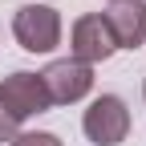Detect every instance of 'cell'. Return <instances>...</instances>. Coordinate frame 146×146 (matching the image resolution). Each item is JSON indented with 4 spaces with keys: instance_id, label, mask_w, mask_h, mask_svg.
<instances>
[{
    "instance_id": "obj_4",
    "label": "cell",
    "mask_w": 146,
    "mask_h": 146,
    "mask_svg": "<svg viewBox=\"0 0 146 146\" xmlns=\"http://www.w3.org/2000/svg\"><path fill=\"white\" fill-rule=\"evenodd\" d=\"M41 81H45V94H49L53 106H73V102L89 98V89H94V69L81 65V61H73V57H57V61H49L41 69Z\"/></svg>"
},
{
    "instance_id": "obj_1",
    "label": "cell",
    "mask_w": 146,
    "mask_h": 146,
    "mask_svg": "<svg viewBox=\"0 0 146 146\" xmlns=\"http://www.w3.org/2000/svg\"><path fill=\"white\" fill-rule=\"evenodd\" d=\"M12 36L25 53H53L61 45V12L53 4H21L12 12Z\"/></svg>"
},
{
    "instance_id": "obj_2",
    "label": "cell",
    "mask_w": 146,
    "mask_h": 146,
    "mask_svg": "<svg viewBox=\"0 0 146 146\" xmlns=\"http://www.w3.org/2000/svg\"><path fill=\"white\" fill-rule=\"evenodd\" d=\"M0 106H4V114L16 126L36 118V114H45V110H53L41 73H29V69H16V73H8V77L0 81Z\"/></svg>"
},
{
    "instance_id": "obj_10",
    "label": "cell",
    "mask_w": 146,
    "mask_h": 146,
    "mask_svg": "<svg viewBox=\"0 0 146 146\" xmlns=\"http://www.w3.org/2000/svg\"><path fill=\"white\" fill-rule=\"evenodd\" d=\"M110 4H118V0H110Z\"/></svg>"
},
{
    "instance_id": "obj_8",
    "label": "cell",
    "mask_w": 146,
    "mask_h": 146,
    "mask_svg": "<svg viewBox=\"0 0 146 146\" xmlns=\"http://www.w3.org/2000/svg\"><path fill=\"white\" fill-rule=\"evenodd\" d=\"M16 134H21V126H16V122L4 114V106H0V146H4V142H12Z\"/></svg>"
},
{
    "instance_id": "obj_3",
    "label": "cell",
    "mask_w": 146,
    "mask_h": 146,
    "mask_svg": "<svg viewBox=\"0 0 146 146\" xmlns=\"http://www.w3.org/2000/svg\"><path fill=\"white\" fill-rule=\"evenodd\" d=\"M81 130L94 146H118L130 134V110H126V102L118 94H102L81 114Z\"/></svg>"
},
{
    "instance_id": "obj_6",
    "label": "cell",
    "mask_w": 146,
    "mask_h": 146,
    "mask_svg": "<svg viewBox=\"0 0 146 146\" xmlns=\"http://www.w3.org/2000/svg\"><path fill=\"white\" fill-rule=\"evenodd\" d=\"M118 49H142L146 45V0H118L102 12Z\"/></svg>"
},
{
    "instance_id": "obj_9",
    "label": "cell",
    "mask_w": 146,
    "mask_h": 146,
    "mask_svg": "<svg viewBox=\"0 0 146 146\" xmlns=\"http://www.w3.org/2000/svg\"><path fill=\"white\" fill-rule=\"evenodd\" d=\"M142 98H146V81H142Z\"/></svg>"
},
{
    "instance_id": "obj_7",
    "label": "cell",
    "mask_w": 146,
    "mask_h": 146,
    "mask_svg": "<svg viewBox=\"0 0 146 146\" xmlns=\"http://www.w3.org/2000/svg\"><path fill=\"white\" fill-rule=\"evenodd\" d=\"M8 146H65L57 134H49V130H21Z\"/></svg>"
},
{
    "instance_id": "obj_5",
    "label": "cell",
    "mask_w": 146,
    "mask_h": 146,
    "mask_svg": "<svg viewBox=\"0 0 146 146\" xmlns=\"http://www.w3.org/2000/svg\"><path fill=\"white\" fill-rule=\"evenodd\" d=\"M118 53V45H114V36H110V29H106V21H102V12H89V16H77L73 21V29H69V57L73 61H81V65H102V61H110Z\"/></svg>"
}]
</instances>
